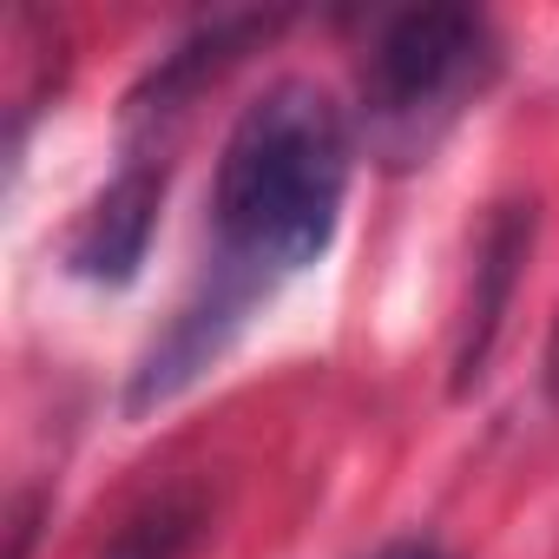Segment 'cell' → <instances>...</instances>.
Segmentation results:
<instances>
[{
    "instance_id": "obj_3",
    "label": "cell",
    "mask_w": 559,
    "mask_h": 559,
    "mask_svg": "<svg viewBox=\"0 0 559 559\" xmlns=\"http://www.w3.org/2000/svg\"><path fill=\"white\" fill-rule=\"evenodd\" d=\"M165 158L158 152H132L119 165V178L80 211L73 237H67V270L86 276V284H132L145 270V250H152V230H158V211H165Z\"/></svg>"
},
{
    "instance_id": "obj_4",
    "label": "cell",
    "mask_w": 559,
    "mask_h": 559,
    "mask_svg": "<svg viewBox=\"0 0 559 559\" xmlns=\"http://www.w3.org/2000/svg\"><path fill=\"white\" fill-rule=\"evenodd\" d=\"M533 230H539V204L533 198H507L487 230H480V250H474V284H467V304H461V330H454V395H474L500 336H507V317H513V290L526 276V257H533Z\"/></svg>"
},
{
    "instance_id": "obj_5",
    "label": "cell",
    "mask_w": 559,
    "mask_h": 559,
    "mask_svg": "<svg viewBox=\"0 0 559 559\" xmlns=\"http://www.w3.org/2000/svg\"><path fill=\"white\" fill-rule=\"evenodd\" d=\"M270 34H284V14H217V21H204L198 34H185L139 86H132V99H126V132L139 139V132H158V126H171L204 86H217L250 47H263Z\"/></svg>"
},
{
    "instance_id": "obj_6",
    "label": "cell",
    "mask_w": 559,
    "mask_h": 559,
    "mask_svg": "<svg viewBox=\"0 0 559 559\" xmlns=\"http://www.w3.org/2000/svg\"><path fill=\"white\" fill-rule=\"evenodd\" d=\"M198 526H204V500L185 493V487H171V493L145 500V507L106 539L99 559H185L191 539H198Z\"/></svg>"
},
{
    "instance_id": "obj_8",
    "label": "cell",
    "mask_w": 559,
    "mask_h": 559,
    "mask_svg": "<svg viewBox=\"0 0 559 559\" xmlns=\"http://www.w3.org/2000/svg\"><path fill=\"white\" fill-rule=\"evenodd\" d=\"M546 382H552V395H559V336H552V362H546Z\"/></svg>"
},
{
    "instance_id": "obj_2",
    "label": "cell",
    "mask_w": 559,
    "mask_h": 559,
    "mask_svg": "<svg viewBox=\"0 0 559 559\" xmlns=\"http://www.w3.org/2000/svg\"><path fill=\"white\" fill-rule=\"evenodd\" d=\"M500 73V40L474 8H408L362 60V139L382 165H421Z\"/></svg>"
},
{
    "instance_id": "obj_7",
    "label": "cell",
    "mask_w": 559,
    "mask_h": 559,
    "mask_svg": "<svg viewBox=\"0 0 559 559\" xmlns=\"http://www.w3.org/2000/svg\"><path fill=\"white\" fill-rule=\"evenodd\" d=\"M376 559H448V552H435L428 539H395V546H382Z\"/></svg>"
},
{
    "instance_id": "obj_1",
    "label": "cell",
    "mask_w": 559,
    "mask_h": 559,
    "mask_svg": "<svg viewBox=\"0 0 559 559\" xmlns=\"http://www.w3.org/2000/svg\"><path fill=\"white\" fill-rule=\"evenodd\" d=\"M343 198H349V126L317 80H276L263 99L237 112L211 178V257L178 317L145 343L126 382L132 421L204 382L250 330V317L290 276L323 263V250L336 243Z\"/></svg>"
}]
</instances>
